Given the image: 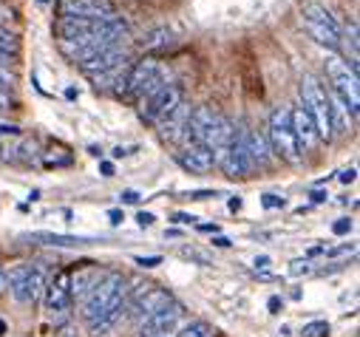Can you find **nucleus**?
Listing matches in <instances>:
<instances>
[{
  "mask_svg": "<svg viewBox=\"0 0 360 337\" xmlns=\"http://www.w3.org/2000/svg\"><path fill=\"white\" fill-rule=\"evenodd\" d=\"M233 136H235V128H233V122L227 116H222L219 111L207 108V105H199V108H190V119H188V131H185L182 147L185 145H204L210 150H219Z\"/></svg>",
  "mask_w": 360,
  "mask_h": 337,
  "instance_id": "f257e3e1",
  "label": "nucleus"
},
{
  "mask_svg": "<svg viewBox=\"0 0 360 337\" xmlns=\"http://www.w3.org/2000/svg\"><path fill=\"white\" fill-rule=\"evenodd\" d=\"M57 40L60 43H85V40H114L123 43L128 37V23L123 17H108V20H77V17H60L57 26Z\"/></svg>",
  "mask_w": 360,
  "mask_h": 337,
  "instance_id": "f03ea898",
  "label": "nucleus"
},
{
  "mask_svg": "<svg viewBox=\"0 0 360 337\" xmlns=\"http://www.w3.org/2000/svg\"><path fill=\"white\" fill-rule=\"evenodd\" d=\"M125 292H128V286H125L123 275H119V272H105L102 278L91 286V292L82 298V306H80L82 320H85V323H94L97 318L108 315L114 306H119L123 300H128Z\"/></svg>",
  "mask_w": 360,
  "mask_h": 337,
  "instance_id": "7ed1b4c3",
  "label": "nucleus"
},
{
  "mask_svg": "<svg viewBox=\"0 0 360 337\" xmlns=\"http://www.w3.org/2000/svg\"><path fill=\"white\" fill-rule=\"evenodd\" d=\"M165 82H168V74L156 60H139V63H131L125 85H123V94L119 97L128 100V102H142V100L151 97L154 91H159Z\"/></svg>",
  "mask_w": 360,
  "mask_h": 337,
  "instance_id": "20e7f679",
  "label": "nucleus"
},
{
  "mask_svg": "<svg viewBox=\"0 0 360 337\" xmlns=\"http://www.w3.org/2000/svg\"><path fill=\"white\" fill-rule=\"evenodd\" d=\"M267 145H269V153L281 156L287 165H301L304 153L295 142V134H292V125H289V111L278 108L269 113V122H267Z\"/></svg>",
  "mask_w": 360,
  "mask_h": 337,
  "instance_id": "39448f33",
  "label": "nucleus"
},
{
  "mask_svg": "<svg viewBox=\"0 0 360 337\" xmlns=\"http://www.w3.org/2000/svg\"><path fill=\"white\" fill-rule=\"evenodd\" d=\"M301 105L315 122L318 139H332V125H329V91L315 74L301 77Z\"/></svg>",
  "mask_w": 360,
  "mask_h": 337,
  "instance_id": "423d86ee",
  "label": "nucleus"
},
{
  "mask_svg": "<svg viewBox=\"0 0 360 337\" xmlns=\"http://www.w3.org/2000/svg\"><path fill=\"white\" fill-rule=\"evenodd\" d=\"M326 80L332 82V91L346 102L349 113L357 119V108H360V80H357V71L346 63L343 57H326Z\"/></svg>",
  "mask_w": 360,
  "mask_h": 337,
  "instance_id": "0eeeda50",
  "label": "nucleus"
},
{
  "mask_svg": "<svg viewBox=\"0 0 360 337\" xmlns=\"http://www.w3.org/2000/svg\"><path fill=\"white\" fill-rule=\"evenodd\" d=\"M301 20H304V28H307V32H309L321 46L338 48L343 26L335 20V15L329 12L326 6H321V3H315V0H309V3L301 6Z\"/></svg>",
  "mask_w": 360,
  "mask_h": 337,
  "instance_id": "6e6552de",
  "label": "nucleus"
},
{
  "mask_svg": "<svg viewBox=\"0 0 360 337\" xmlns=\"http://www.w3.org/2000/svg\"><path fill=\"white\" fill-rule=\"evenodd\" d=\"M6 286L12 289L15 300L17 303H37L46 292V275L40 266H28V264H20L9 272V278H6Z\"/></svg>",
  "mask_w": 360,
  "mask_h": 337,
  "instance_id": "1a4fd4ad",
  "label": "nucleus"
},
{
  "mask_svg": "<svg viewBox=\"0 0 360 337\" xmlns=\"http://www.w3.org/2000/svg\"><path fill=\"white\" fill-rule=\"evenodd\" d=\"M182 102H185L182 85L168 80L159 91H154L151 97L139 102V105H142V119H145V122H154V125H156V122H162L168 113H173Z\"/></svg>",
  "mask_w": 360,
  "mask_h": 337,
  "instance_id": "9d476101",
  "label": "nucleus"
},
{
  "mask_svg": "<svg viewBox=\"0 0 360 337\" xmlns=\"http://www.w3.org/2000/svg\"><path fill=\"white\" fill-rule=\"evenodd\" d=\"M213 159H216V167H222V173H227L230 179H244V176L253 173L250 159H247V150H244V142H242V134H238V131H235V136L224 147L213 150Z\"/></svg>",
  "mask_w": 360,
  "mask_h": 337,
  "instance_id": "9b49d317",
  "label": "nucleus"
},
{
  "mask_svg": "<svg viewBox=\"0 0 360 337\" xmlns=\"http://www.w3.org/2000/svg\"><path fill=\"white\" fill-rule=\"evenodd\" d=\"M60 17H77V20H108L116 17L114 0H57Z\"/></svg>",
  "mask_w": 360,
  "mask_h": 337,
  "instance_id": "f8f14e48",
  "label": "nucleus"
},
{
  "mask_svg": "<svg viewBox=\"0 0 360 337\" xmlns=\"http://www.w3.org/2000/svg\"><path fill=\"white\" fill-rule=\"evenodd\" d=\"M185 309H182V303H165L162 309H156L154 315H147L139 320V337H168L170 331L179 329V320H182Z\"/></svg>",
  "mask_w": 360,
  "mask_h": 337,
  "instance_id": "ddd939ff",
  "label": "nucleus"
},
{
  "mask_svg": "<svg viewBox=\"0 0 360 337\" xmlns=\"http://www.w3.org/2000/svg\"><path fill=\"white\" fill-rule=\"evenodd\" d=\"M71 300V269H60L51 281H46V309L51 315H66Z\"/></svg>",
  "mask_w": 360,
  "mask_h": 337,
  "instance_id": "4468645a",
  "label": "nucleus"
},
{
  "mask_svg": "<svg viewBox=\"0 0 360 337\" xmlns=\"http://www.w3.org/2000/svg\"><path fill=\"white\" fill-rule=\"evenodd\" d=\"M289 125H292V134H295V142H298V147H301V153L318 147L321 139H318V131H315V122L309 119L304 105H295L289 111Z\"/></svg>",
  "mask_w": 360,
  "mask_h": 337,
  "instance_id": "2eb2a0df",
  "label": "nucleus"
},
{
  "mask_svg": "<svg viewBox=\"0 0 360 337\" xmlns=\"http://www.w3.org/2000/svg\"><path fill=\"white\" fill-rule=\"evenodd\" d=\"M176 162L182 165L188 173H207V170L216 167L213 150L204 147V145H185L182 150L176 153Z\"/></svg>",
  "mask_w": 360,
  "mask_h": 337,
  "instance_id": "dca6fc26",
  "label": "nucleus"
},
{
  "mask_svg": "<svg viewBox=\"0 0 360 337\" xmlns=\"http://www.w3.org/2000/svg\"><path fill=\"white\" fill-rule=\"evenodd\" d=\"M188 119H190V105L182 102L173 113H168L162 122H156V128H159V136L165 142H176V145H182L185 139V131H188Z\"/></svg>",
  "mask_w": 360,
  "mask_h": 337,
  "instance_id": "f3484780",
  "label": "nucleus"
},
{
  "mask_svg": "<svg viewBox=\"0 0 360 337\" xmlns=\"http://www.w3.org/2000/svg\"><path fill=\"white\" fill-rule=\"evenodd\" d=\"M242 142H244V150H247V159H250V167L258 170V167H267L273 153H269V145L267 139L258 134V131H250V128H242Z\"/></svg>",
  "mask_w": 360,
  "mask_h": 337,
  "instance_id": "a211bd4d",
  "label": "nucleus"
},
{
  "mask_svg": "<svg viewBox=\"0 0 360 337\" xmlns=\"http://www.w3.org/2000/svg\"><path fill=\"white\" fill-rule=\"evenodd\" d=\"M125 60H131V57H128V51H125L123 46H111V48L100 51L97 57H91L88 63H82L80 69H82L88 77H94V74H100V71H108V69H114V66H119V63H125Z\"/></svg>",
  "mask_w": 360,
  "mask_h": 337,
  "instance_id": "6ab92c4d",
  "label": "nucleus"
},
{
  "mask_svg": "<svg viewBox=\"0 0 360 337\" xmlns=\"http://www.w3.org/2000/svg\"><path fill=\"white\" fill-rule=\"evenodd\" d=\"M329 125H332V136H343L354 125V116L349 113L346 102L335 94V91H329Z\"/></svg>",
  "mask_w": 360,
  "mask_h": 337,
  "instance_id": "aec40b11",
  "label": "nucleus"
},
{
  "mask_svg": "<svg viewBox=\"0 0 360 337\" xmlns=\"http://www.w3.org/2000/svg\"><path fill=\"white\" fill-rule=\"evenodd\" d=\"M128 69H131V60H125V63H119L108 71H100L94 74V85L100 91H114V94H123V85H125V77H128Z\"/></svg>",
  "mask_w": 360,
  "mask_h": 337,
  "instance_id": "412c9836",
  "label": "nucleus"
},
{
  "mask_svg": "<svg viewBox=\"0 0 360 337\" xmlns=\"http://www.w3.org/2000/svg\"><path fill=\"white\" fill-rule=\"evenodd\" d=\"M100 278H102V272L97 266H91V264L77 269V272H71V298H85Z\"/></svg>",
  "mask_w": 360,
  "mask_h": 337,
  "instance_id": "4be33fe9",
  "label": "nucleus"
},
{
  "mask_svg": "<svg viewBox=\"0 0 360 337\" xmlns=\"http://www.w3.org/2000/svg\"><path fill=\"white\" fill-rule=\"evenodd\" d=\"M125 312H128V300H123L119 306H114V309L108 312V315H102V318H97L94 323H88V334H94V337H100V334H108L119 320L125 318Z\"/></svg>",
  "mask_w": 360,
  "mask_h": 337,
  "instance_id": "5701e85b",
  "label": "nucleus"
},
{
  "mask_svg": "<svg viewBox=\"0 0 360 337\" xmlns=\"http://www.w3.org/2000/svg\"><path fill=\"white\" fill-rule=\"evenodd\" d=\"M341 48H343V54L349 57V66L357 71V63H360V51H357V26L352 23L349 28H343L341 32V43H338Z\"/></svg>",
  "mask_w": 360,
  "mask_h": 337,
  "instance_id": "b1692460",
  "label": "nucleus"
},
{
  "mask_svg": "<svg viewBox=\"0 0 360 337\" xmlns=\"http://www.w3.org/2000/svg\"><path fill=\"white\" fill-rule=\"evenodd\" d=\"M28 238L51 244V247H80V244L91 241V238H85V235H57V233H35V235H28Z\"/></svg>",
  "mask_w": 360,
  "mask_h": 337,
  "instance_id": "393cba45",
  "label": "nucleus"
},
{
  "mask_svg": "<svg viewBox=\"0 0 360 337\" xmlns=\"http://www.w3.org/2000/svg\"><path fill=\"white\" fill-rule=\"evenodd\" d=\"M176 337H213V329H210L207 320H190Z\"/></svg>",
  "mask_w": 360,
  "mask_h": 337,
  "instance_id": "a878e982",
  "label": "nucleus"
},
{
  "mask_svg": "<svg viewBox=\"0 0 360 337\" xmlns=\"http://www.w3.org/2000/svg\"><path fill=\"white\" fill-rule=\"evenodd\" d=\"M168 43H170V32H168V28H156V32L147 37L142 46H145V48H162V46H168Z\"/></svg>",
  "mask_w": 360,
  "mask_h": 337,
  "instance_id": "bb28decb",
  "label": "nucleus"
},
{
  "mask_svg": "<svg viewBox=\"0 0 360 337\" xmlns=\"http://www.w3.org/2000/svg\"><path fill=\"white\" fill-rule=\"evenodd\" d=\"M304 337H329V323L326 320H315V323H307L301 329Z\"/></svg>",
  "mask_w": 360,
  "mask_h": 337,
  "instance_id": "cd10ccee",
  "label": "nucleus"
},
{
  "mask_svg": "<svg viewBox=\"0 0 360 337\" xmlns=\"http://www.w3.org/2000/svg\"><path fill=\"white\" fill-rule=\"evenodd\" d=\"M0 48H6V51L15 48V32H9L3 23H0Z\"/></svg>",
  "mask_w": 360,
  "mask_h": 337,
  "instance_id": "c85d7f7f",
  "label": "nucleus"
},
{
  "mask_svg": "<svg viewBox=\"0 0 360 337\" xmlns=\"http://www.w3.org/2000/svg\"><path fill=\"white\" fill-rule=\"evenodd\" d=\"M134 261H136L142 269H154V266H159V264H162V258H159V255H147V258H145V255H139V258H134Z\"/></svg>",
  "mask_w": 360,
  "mask_h": 337,
  "instance_id": "c756f323",
  "label": "nucleus"
},
{
  "mask_svg": "<svg viewBox=\"0 0 360 337\" xmlns=\"http://www.w3.org/2000/svg\"><path fill=\"white\" fill-rule=\"evenodd\" d=\"M261 201H264V207H267V210H273V207H284V199H281V196H273V193H267Z\"/></svg>",
  "mask_w": 360,
  "mask_h": 337,
  "instance_id": "7c9ffc66",
  "label": "nucleus"
},
{
  "mask_svg": "<svg viewBox=\"0 0 360 337\" xmlns=\"http://www.w3.org/2000/svg\"><path fill=\"white\" fill-rule=\"evenodd\" d=\"M12 82H15V77H12L6 69H0V91H9Z\"/></svg>",
  "mask_w": 360,
  "mask_h": 337,
  "instance_id": "2f4dec72",
  "label": "nucleus"
},
{
  "mask_svg": "<svg viewBox=\"0 0 360 337\" xmlns=\"http://www.w3.org/2000/svg\"><path fill=\"white\" fill-rule=\"evenodd\" d=\"M332 230H335V235H346V233L352 230V221H349V219H341V221H335Z\"/></svg>",
  "mask_w": 360,
  "mask_h": 337,
  "instance_id": "473e14b6",
  "label": "nucleus"
},
{
  "mask_svg": "<svg viewBox=\"0 0 360 337\" xmlns=\"http://www.w3.org/2000/svg\"><path fill=\"white\" fill-rule=\"evenodd\" d=\"M136 221H139V227H151L156 221V216H154V212H139Z\"/></svg>",
  "mask_w": 360,
  "mask_h": 337,
  "instance_id": "72a5a7b5",
  "label": "nucleus"
},
{
  "mask_svg": "<svg viewBox=\"0 0 360 337\" xmlns=\"http://www.w3.org/2000/svg\"><path fill=\"white\" fill-rule=\"evenodd\" d=\"M267 306H269V312H273V315H278L284 303H281V298H278V295H273V298H269V303H267Z\"/></svg>",
  "mask_w": 360,
  "mask_h": 337,
  "instance_id": "f704fd0d",
  "label": "nucleus"
},
{
  "mask_svg": "<svg viewBox=\"0 0 360 337\" xmlns=\"http://www.w3.org/2000/svg\"><path fill=\"white\" fill-rule=\"evenodd\" d=\"M12 108V97H9V91H0V111H6Z\"/></svg>",
  "mask_w": 360,
  "mask_h": 337,
  "instance_id": "c9c22d12",
  "label": "nucleus"
},
{
  "mask_svg": "<svg viewBox=\"0 0 360 337\" xmlns=\"http://www.w3.org/2000/svg\"><path fill=\"white\" fill-rule=\"evenodd\" d=\"M123 201H125V204H136V201H139V193H136V190H125V193H123Z\"/></svg>",
  "mask_w": 360,
  "mask_h": 337,
  "instance_id": "e433bc0d",
  "label": "nucleus"
},
{
  "mask_svg": "<svg viewBox=\"0 0 360 337\" xmlns=\"http://www.w3.org/2000/svg\"><path fill=\"white\" fill-rule=\"evenodd\" d=\"M12 63V51H6V48H0V69H6Z\"/></svg>",
  "mask_w": 360,
  "mask_h": 337,
  "instance_id": "4c0bfd02",
  "label": "nucleus"
},
{
  "mask_svg": "<svg viewBox=\"0 0 360 337\" xmlns=\"http://www.w3.org/2000/svg\"><path fill=\"white\" fill-rule=\"evenodd\" d=\"M108 219H111V224H123L125 216H123V210H111V212H108Z\"/></svg>",
  "mask_w": 360,
  "mask_h": 337,
  "instance_id": "58836bf2",
  "label": "nucleus"
},
{
  "mask_svg": "<svg viewBox=\"0 0 360 337\" xmlns=\"http://www.w3.org/2000/svg\"><path fill=\"white\" fill-rule=\"evenodd\" d=\"M173 219H176L179 224H190V221H193L196 216H188V212H176V216H173Z\"/></svg>",
  "mask_w": 360,
  "mask_h": 337,
  "instance_id": "ea45409f",
  "label": "nucleus"
},
{
  "mask_svg": "<svg viewBox=\"0 0 360 337\" xmlns=\"http://www.w3.org/2000/svg\"><path fill=\"white\" fill-rule=\"evenodd\" d=\"M341 181H343V185H349V181H354V167L343 170V173H341Z\"/></svg>",
  "mask_w": 360,
  "mask_h": 337,
  "instance_id": "a19ab883",
  "label": "nucleus"
},
{
  "mask_svg": "<svg viewBox=\"0 0 360 337\" xmlns=\"http://www.w3.org/2000/svg\"><path fill=\"white\" fill-rule=\"evenodd\" d=\"M100 170H102V176H105V179H111V176H114V165H111V162H102V165H100Z\"/></svg>",
  "mask_w": 360,
  "mask_h": 337,
  "instance_id": "79ce46f5",
  "label": "nucleus"
},
{
  "mask_svg": "<svg viewBox=\"0 0 360 337\" xmlns=\"http://www.w3.org/2000/svg\"><path fill=\"white\" fill-rule=\"evenodd\" d=\"M253 264H255V269H267V266H269V258H267V255H261V258H255Z\"/></svg>",
  "mask_w": 360,
  "mask_h": 337,
  "instance_id": "37998d69",
  "label": "nucleus"
},
{
  "mask_svg": "<svg viewBox=\"0 0 360 337\" xmlns=\"http://www.w3.org/2000/svg\"><path fill=\"white\" fill-rule=\"evenodd\" d=\"M54 337H74V329H71V326H63V329H60Z\"/></svg>",
  "mask_w": 360,
  "mask_h": 337,
  "instance_id": "c03bdc74",
  "label": "nucleus"
},
{
  "mask_svg": "<svg viewBox=\"0 0 360 337\" xmlns=\"http://www.w3.org/2000/svg\"><path fill=\"white\" fill-rule=\"evenodd\" d=\"M213 244H216V247H230V238L219 235V238H213Z\"/></svg>",
  "mask_w": 360,
  "mask_h": 337,
  "instance_id": "a18cd8bd",
  "label": "nucleus"
},
{
  "mask_svg": "<svg viewBox=\"0 0 360 337\" xmlns=\"http://www.w3.org/2000/svg\"><path fill=\"white\" fill-rule=\"evenodd\" d=\"M199 230H201V233H219L216 224H199Z\"/></svg>",
  "mask_w": 360,
  "mask_h": 337,
  "instance_id": "49530a36",
  "label": "nucleus"
},
{
  "mask_svg": "<svg viewBox=\"0 0 360 337\" xmlns=\"http://www.w3.org/2000/svg\"><path fill=\"white\" fill-rule=\"evenodd\" d=\"M326 196H329V193H323V190H315V193H312V201H323Z\"/></svg>",
  "mask_w": 360,
  "mask_h": 337,
  "instance_id": "de8ad7c7",
  "label": "nucleus"
},
{
  "mask_svg": "<svg viewBox=\"0 0 360 337\" xmlns=\"http://www.w3.org/2000/svg\"><path fill=\"white\" fill-rule=\"evenodd\" d=\"M9 15H12V12H9V9H6V6H3V3H0V20H6V17H9Z\"/></svg>",
  "mask_w": 360,
  "mask_h": 337,
  "instance_id": "09e8293b",
  "label": "nucleus"
},
{
  "mask_svg": "<svg viewBox=\"0 0 360 337\" xmlns=\"http://www.w3.org/2000/svg\"><path fill=\"white\" fill-rule=\"evenodd\" d=\"M242 207V199H230V210H238Z\"/></svg>",
  "mask_w": 360,
  "mask_h": 337,
  "instance_id": "8fccbe9b",
  "label": "nucleus"
},
{
  "mask_svg": "<svg viewBox=\"0 0 360 337\" xmlns=\"http://www.w3.org/2000/svg\"><path fill=\"white\" fill-rule=\"evenodd\" d=\"M6 289V275H3V269H0V292Z\"/></svg>",
  "mask_w": 360,
  "mask_h": 337,
  "instance_id": "3c124183",
  "label": "nucleus"
},
{
  "mask_svg": "<svg viewBox=\"0 0 360 337\" xmlns=\"http://www.w3.org/2000/svg\"><path fill=\"white\" fill-rule=\"evenodd\" d=\"M3 334H6V323H3V320H0V337H3Z\"/></svg>",
  "mask_w": 360,
  "mask_h": 337,
  "instance_id": "603ef678",
  "label": "nucleus"
}]
</instances>
